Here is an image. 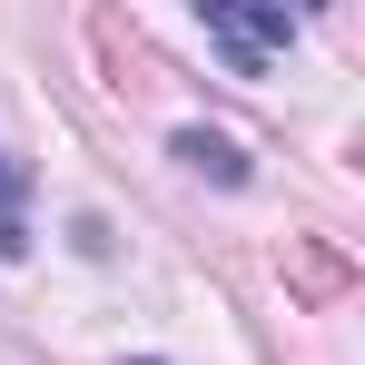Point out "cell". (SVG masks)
<instances>
[{
    "label": "cell",
    "mask_w": 365,
    "mask_h": 365,
    "mask_svg": "<svg viewBox=\"0 0 365 365\" xmlns=\"http://www.w3.org/2000/svg\"><path fill=\"white\" fill-rule=\"evenodd\" d=\"M178 158L197 168V178H217V187H247V158L217 138V128H178Z\"/></svg>",
    "instance_id": "3957f363"
},
{
    "label": "cell",
    "mask_w": 365,
    "mask_h": 365,
    "mask_svg": "<svg viewBox=\"0 0 365 365\" xmlns=\"http://www.w3.org/2000/svg\"><path fill=\"white\" fill-rule=\"evenodd\" d=\"M0 257H30V168L0 158Z\"/></svg>",
    "instance_id": "7a4b0ae2"
},
{
    "label": "cell",
    "mask_w": 365,
    "mask_h": 365,
    "mask_svg": "<svg viewBox=\"0 0 365 365\" xmlns=\"http://www.w3.org/2000/svg\"><path fill=\"white\" fill-rule=\"evenodd\" d=\"M197 20H207V40H217L247 79L267 69V50H287V40H297V20H287V10H237V0H197Z\"/></svg>",
    "instance_id": "6da1fadb"
}]
</instances>
